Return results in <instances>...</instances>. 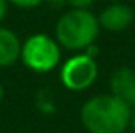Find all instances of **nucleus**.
Wrapping results in <instances>:
<instances>
[{"instance_id": "obj_1", "label": "nucleus", "mask_w": 135, "mask_h": 133, "mask_svg": "<svg viewBox=\"0 0 135 133\" xmlns=\"http://www.w3.org/2000/svg\"><path fill=\"white\" fill-rule=\"evenodd\" d=\"M130 120L132 106L113 94L91 97L80 109V121L89 133H123Z\"/></svg>"}, {"instance_id": "obj_2", "label": "nucleus", "mask_w": 135, "mask_h": 133, "mask_svg": "<svg viewBox=\"0 0 135 133\" xmlns=\"http://www.w3.org/2000/svg\"><path fill=\"white\" fill-rule=\"evenodd\" d=\"M99 29V21L91 10L70 9L69 12L62 14L56 22V43L72 51L86 50L94 44Z\"/></svg>"}, {"instance_id": "obj_3", "label": "nucleus", "mask_w": 135, "mask_h": 133, "mask_svg": "<svg viewBox=\"0 0 135 133\" xmlns=\"http://www.w3.org/2000/svg\"><path fill=\"white\" fill-rule=\"evenodd\" d=\"M60 44L46 34H33L21 48L24 65L38 73L51 72L60 63Z\"/></svg>"}, {"instance_id": "obj_4", "label": "nucleus", "mask_w": 135, "mask_h": 133, "mask_svg": "<svg viewBox=\"0 0 135 133\" xmlns=\"http://www.w3.org/2000/svg\"><path fill=\"white\" fill-rule=\"evenodd\" d=\"M62 84L69 90H86L98 79V63L89 55H75L63 63L60 72Z\"/></svg>"}, {"instance_id": "obj_5", "label": "nucleus", "mask_w": 135, "mask_h": 133, "mask_svg": "<svg viewBox=\"0 0 135 133\" xmlns=\"http://www.w3.org/2000/svg\"><path fill=\"white\" fill-rule=\"evenodd\" d=\"M133 9L130 5H127L125 2L122 3H111L109 7H106L101 14H99V27L111 33H120L130 27V24L133 22Z\"/></svg>"}, {"instance_id": "obj_6", "label": "nucleus", "mask_w": 135, "mask_h": 133, "mask_svg": "<svg viewBox=\"0 0 135 133\" xmlns=\"http://www.w3.org/2000/svg\"><path fill=\"white\" fill-rule=\"evenodd\" d=\"M111 94L125 101L128 106H135V70L130 66H120L109 79Z\"/></svg>"}, {"instance_id": "obj_7", "label": "nucleus", "mask_w": 135, "mask_h": 133, "mask_svg": "<svg viewBox=\"0 0 135 133\" xmlns=\"http://www.w3.org/2000/svg\"><path fill=\"white\" fill-rule=\"evenodd\" d=\"M21 44L19 38L14 31L0 26V68L12 66L21 58Z\"/></svg>"}, {"instance_id": "obj_8", "label": "nucleus", "mask_w": 135, "mask_h": 133, "mask_svg": "<svg viewBox=\"0 0 135 133\" xmlns=\"http://www.w3.org/2000/svg\"><path fill=\"white\" fill-rule=\"evenodd\" d=\"M7 2L14 3L16 7H21V9H34V7L41 5L45 0H7Z\"/></svg>"}, {"instance_id": "obj_9", "label": "nucleus", "mask_w": 135, "mask_h": 133, "mask_svg": "<svg viewBox=\"0 0 135 133\" xmlns=\"http://www.w3.org/2000/svg\"><path fill=\"white\" fill-rule=\"evenodd\" d=\"M94 3V0H67V5H70L72 9H84L89 10V7Z\"/></svg>"}, {"instance_id": "obj_10", "label": "nucleus", "mask_w": 135, "mask_h": 133, "mask_svg": "<svg viewBox=\"0 0 135 133\" xmlns=\"http://www.w3.org/2000/svg\"><path fill=\"white\" fill-rule=\"evenodd\" d=\"M45 2L53 9H62L63 5H67V0H45Z\"/></svg>"}, {"instance_id": "obj_11", "label": "nucleus", "mask_w": 135, "mask_h": 133, "mask_svg": "<svg viewBox=\"0 0 135 133\" xmlns=\"http://www.w3.org/2000/svg\"><path fill=\"white\" fill-rule=\"evenodd\" d=\"M7 16V0H0V22Z\"/></svg>"}, {"instance_id": "obj_12", "label": "nucleus", "mask_w": 135, "mask_h": 133, "mask_svg": "<svg viewBox=\"0 0 135 133\" xmlns=\"http://www.w3.org/2000/svg\"><path fill=\"white\" fill-rule=\"evenodd\" d=\"M130 126L135 130V106H133V109H132V120H130Z\"/></svg>"}, {"instance_id": "obj_13", "label": "nucleus", "mask_w": 135, "mask_h": 133, "mask_svg": "<svg viewBox=\"0 0 135 133\" xmlns=\"http://www.w3.org/2000/svg\"><path fill=\"white\" fill-rule=\"evenodd\" d=\"M2 97H3V87H2V84H0V101H2Z\"/></svg>"}, {"instance_id": "obj_14", "label": "nucleus", "mask_w": 135, "mask_h": 133, "mask_svg": "<svg viewBox=\"0 0 135 133\" xmlns=\"http://www.w3.org/2000/svg\"><path fill=\"white\" fill-rule=\"evenodd\" d=\"M111 3H122V2H127V0H109Z\"/></svg>"}]
</instances>
